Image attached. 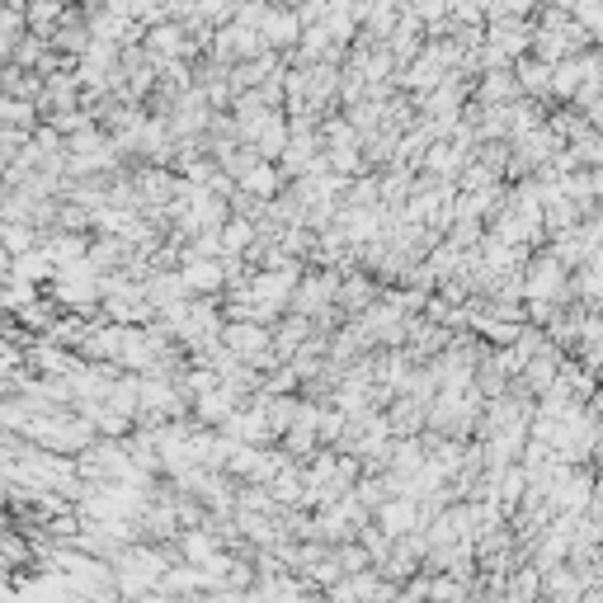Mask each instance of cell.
<instances>
[{
	"label": "cell",
	"mask_w": 603,
	"mask_h": 603,
	"mask_svg": "<svg viewBox=\"0 0 603 603\" xmlns=\"http://www.w3.org/2000/svg\"><path fill=\"white\" fill-rule=\"evenodd\" d=\"M180 274H184V288L193 297H212L226 288V274H222V255L218 260H203V255H180Z\"/></svg>",
	"instance_id": "cell-8"
},
{
	"label": "cell",
	"mask_w": 603,
	"mask_h": 603,
	"mask_svg": "<svg viewBox=\"0 0 603 603\" xmlns=\"http://www.w3.org/2000/svg\"><path fill=\"white\" fill-rule=\"evenodd\" d=\"M372 523H378L387 538H401V533H411V528H424L420 500H411V495H387V500L372 509Z\"/></svg>",
	"instance_id": "cell-4"
},
{
	"label": "cell",
	"mask_w": 603,
	"mask_h": 603,
	"mask_svg": "<svg viewBox=\"0 0 603 603\" xmlns=\"http://www.w3.org/2000/svg\"><path fill=\"white\" fill-rule=\"evenodd\" d=\"M565 264H557L547 251H533L523 264V302H571V293H565Z\"/></svg>",
	"instance_id": "cell-1"
},
{
	"label": "cell",
	"mask_w": 603,
	"mask_h": 603,
	"mask_svg": "<svg viewBox=\"0 0 603 603\" xmlns=\"http://www.w3.org/2000/svg\"><path fill=\"white\" fill-rule=\"evenodd\" d=\"M430 599L463 603V599H472V580H457V575H448V571H430Z\"/></svg>",
	"instance_id": "cell-19"
},
{
	"label": "cell",
	"mask_w": 603,
	"mask_h": 603,
	"mask_svg": "<svg viewBox=\"0 0 603 603\" xmlns=\"http://www.w3.org/2000/svg\"><path fill=\"white\" fill-rule=\"evenodd\" d=\"M222 345L251 368H274L269 359V326L264 321H222Z\"/></svg>",
	"instance_id": "cell-3"
},
{
	"label": "cell",
	"mask_w": 603,
	"mask_h": 603,
	"mask_svg": "<svg viewBox=\"0 0 603 603\" xmlns=\"http://www.w3.org/2000/svg\"><path fill=\"white\" fill-rule=\"evenodd\" d=\"M133 20L147 29L156 20H166V0H133Z\"/></svg>",
	"instance_id": "cell-25"
},
{
	"label": "cell",
	"mask_w": 603,
	"mask_h": 603,
	"mask_svg": "<svg viewBox=\"0 0 603 603\" xmlns=\"http://www.w3.org/2000/svg\"><path fill=\"white\" fill-rule=\"evenodd\" d=\"M52 255L43 251V245H29V251H20V255H10V278H24V283H33V288H43V283L52 278Z\"/></svg>",
	"instance_id": "cell-12"
},
{
	"label": "cell",
	"mask_w": 603,
	"mask_h": 603,
	"mask_svg": "<svg viewBox=\"0 0 603 603\" xmlns=\"http://www.w3.org/2000/svg\"><path fill=\"white\" fill-rule=\"evenodd\" d=\"M39 245L52 255V264H76V260H85V245H91V232H47Z\"/></svg>",
	"instance_id": "cell-13"
},
{
	"label": "cell",
	"mask_w": 603,
	"mask_h": 603,
	"mask_svg": "<svg viewBox=\"0 0 603 603\" xmlns=\"http://www.w3.org/2000/svg\"><path fill=\"white\" fill-rule=\"evenodd\" d=\"M509 71H514V85H519V95L552 104V62H542V57H533V52H523V57L509 62Z\"/></svg>",
	"instance_id": "cell-5"
},
{
	"label": "cell",
	"mask_w": 603,
	"mask_h": 603,
	"mask_svg": "<svg viewBox=\"0 0 603 603\" xmlns=\"http://www.w3.org/2000/svg\"><path fill=\"white\" fill-rule=\"evenodd\" d=\"M509 99H519V85H514L509 66L482 71V76L472 81V104H482V109H490V104H509Z\"/></svg>",
	"instance_id": "cell-11"
},
{
	"label": "cell",
	"mask_w": 603,
	"mask_h": 603,
	"mask_svg": "<svg viewBox=\"0 0 603 603\" xmlns=\"http://www.w3.org/2000/svg\"><path fill=\"white\" fill-rule=\"evenodd\" d=\"M571 20L599 43L603 39V0H571Z\"/></svg>",
	"instance_id": "cell-20"
},
{
	"label": "cell",
	"mask_w": 603,
	"mask_h": 603,
	"mask_svg": "<svg viewBox=\"0 0 603 603\" xmlns=\"http://www.w3.org/2000/svg\"><path fill=\"white\" fill-rule=\"evenodd\" d=\"M0 128H39V104L33 99H14V95H0Z\"/></svg>",
	"instance_id": "cell-16"
},
{
	"label": "cell",
	"mask_w": 603,
	"mask_h": 603,
	"mask_svg": "<svg viewBox=\"0 0 603 603\" xmlns=\"http://www.w3.org/2000/svg\"><path fill=\"white\" fill-rule=\"evenodd\" d=\"M85 43H91V24H85V14H81V10H71V6H66V14H62V20L52 24V33H47V47L76 62L81 52H85Z\"/></svg>",
	"instance_id": "cell-10"
},
{
	"label": "cell",
	"mask_w": 603,
	"mask_h": 603,
	"mask_svg": "<svg viewBox=\"0 0 603 603\" xmlns=\"http://www.w3.org/2000/svg\"><path fill=\"white\" fill-rule=\"evenodd\" d=\"M0 245H6L10 255H20V251H29V245H39V232H33L29 222H6V218H0Z\"/></svg>",
	"instance_id": "cell-21"
},
{
	"label": "cell",
	"mask_w": 603,
	"mask_h": 603,
	"mask_svg": "<svg viewBox=\"0 0 603 603\" xmlns=\"http://www.w3.org/2000/svg\"><path fill=\"white\" fill-rule=\"evenodd\" d=\"M260 43L264 47H274V52H288L297 43V33H302V20L293 14V6H269L264 10V20H260Z\"/></svg>",
	"instance_id": "cell-9"
},
{
	"label": "cell",
	"mask_w": 603,
	"mask_h": 603,
	"mask_svg": "<svg viewBox=\"0 0 603 603\" xmlns=\"http://www.w3.org/2000/svg\"><path fill=\"white\" fill-rule=\"evenodd\" d=\"M476 161H482L490 174H500L505 180V166H509V141H476Z\"/></svg>",
	"instance_id": "cell-24"
},
{
	"label": "cell",
	"mask_w": 603,
	"mask_h": 603,
	"mask_svg": "<svg viewBox=\"0 0 603 603\" xmlns=\"http://www.w3.org/2000/svg\"><path fill=\"white\" fill-rule=\"evenodd\" d=\"M245 193H255V199H264V203H269L274 199V193L283 189V174H278V166L274 161H255L251 170H245L241 174V180H236Z\"/></svg>",
	"instance_id": "cell-14"
},
{
	"label": "cell",
	"mask_w": 603,
	"mask_h": 603,
	"mask_svg": "<svg viewBox=\"0 0 603 603\" xmlns=\"http://www.w3.org/2000/svg\"><path fill=\"white\" fill-rule=\"evenodd\" d=\"M43 123H52V128H57L62 137H71V133H81V128H91V114L81 109V104H71V109H52V114H43Z\"/></svg>",
	"instance_id": "cell-23"
},
{
	"label": "cell",
	"mask_w": 603,
	"mask_h": 603,
	"mask_svg": "<svg viewBox=\"0 0 603 603\" xmlns=\"http://www.w3.org/2000/svg\"><path fill=\"white\" fill-rule=\"evenodd\" d=\"M6 274H10V251L0 245V278H6Z\"/></svg>",
	"instance_id": "cell-27"
},
{
	"label": "cell",
	"mask_w": 603,
	"mask_h": 603,
	"mask_svg": "<svg viewBox=\"0 0 603 603\" xmlns=\"http://www.w3.org/2000/svg\"><path fill=\"white\" fill-rule=\"evenodd\" d=\"M486 39L509 52V57H523L528 43H533V20L528 14H500V20H486Z\"/></svg>",
	"instance_id": "cell-6"
},
{
	"label": "cell",
	"mask_w": 603,
	"mask_h": 603,
	"mask_svg": "<svg viewBox=\"0 0 603 603\" xmlns=\"http://www.w3.org/2000/svg\"><path fill=\"white\" fill-rule=\"evenodd\" d=\"M6 500H10V482L0 476V509H6Z\"/></svg>",
	"instance_id": "cell-28"
},
{
	"label": "cell",
	"mask_w": 603,
	"mask_h": 603,
	"mask_svg": "<svg viewBox=\"0 0 603 603\" xmlns=\"http://www.w3.org/2000/svg\"><path fill=\"white\" fill-rule=\"evenodd\" d=\"M236 137L251 147L260 161H274L288 141V114L283 109H264V114H251V118H236Z\"/></svg>",
	"instance_id": "cell-2"
},
{
	"label": "cell",
	"mask_w": 603,
	"mask_h": 603,
	"mask_svg": "<svg viewBox=\"0 0 603 603\" xmlns=\"http://www.w3.org/2000/svg\"><path fill=\"white\" fill-rule=\"evenodd\" d=\"M542 6H547V0H509V14H528V20H533Z\"/></svg>",
	"instance_id": "cell-26"
},
{
	"label": "cell",
	"mask_w": 603,
	"mask_h": 603,
	"mask_svg": "<svg viewBox=\"0 0 603 603\" xmlns=\"http://www.w3.org/2000/svg\"><path fill=\"white\" fill-rule=\"evenodd\" d=\"M66 6H71V0H29V6H24V24L47 39L52 24H57L62 14H66Z\"/></svg>",
	"instance_id": "cell-17"
},
{
	"label": "cell",
	"mask_w": 603,
	"mask_h": 603,
	"mask_svg": "<svg viewBox=\"0 0 603 603\" xmlns=\"http://www.w3.org/2000/svg\"><path fill=\"white\" fill-rule=\"evenodd\" d=\"M571 147V156L580 166H603V137H599V128H590V133H580V137H571L565 141Z\"/></svg>",
	"instance_id": "cell-22"
},
{
	"label": "cell",
	"mask_w": 603,
	"mask_h": 603,
	"mask_svg": "<svg viewBox=\"0 0 603 603\" xmlns=\"http://www.w3.org/2000/svg\"><path fill=\"white\" fill-rule=\"evenodd\" d=\"M353 538H359V547L368 552V565H382V561H387V552H392V538H387V533H382V528L372 523V519H368V523H363Z\"/></svg>",
	"instance_id": "cell-18"
},
{
	"label": "cell",
	"mask_w": 603,
	"mask_h": 603,
	"mask_svg": "<svg viewBox=\"0 0 603 603\" xmlns=\"http://www.w3.org/2000/svg\"><path fill=\"white\" fill-rule=\"evenodd\" d=\"M236 405H245V396H241V392H226V387L218 382V387H208L203 396L189 401V420H193V424H208V430H218V424L232 415Z\"/></svg>",
	"instance_id": "cell-7"
},
{
	"label": "cell",
	"mask_w": 603,
	"mask_h": 603,
	"mask_svg": "<svg viewBox=\"0 0 603 603\" xmlns=\"http://www.w3.org/2000/svg\"><path fill=\"white\" fill-rule=\"evenodd\" d=\"M218 241H222V255H245V245L255 241V222L251 218H226L222 226H218Z\"/></svg>",
	"instance_id": "cell-15"
}]
</instances>
